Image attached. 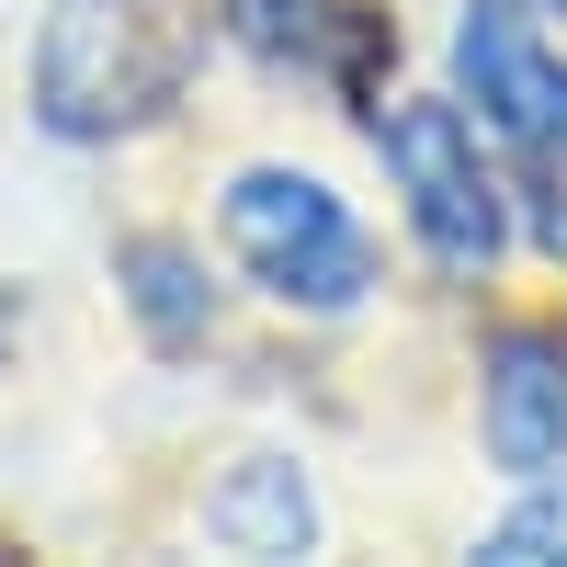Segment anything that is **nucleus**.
<instances>
[{
  "label": "nucleus",
  "mask_w": 567,
  "mask_h": 567,
  "mask_svg": "<svg viewBox=\"0 0 567 567\" xmlns=\"http://www.w3.org/2000/svg\"><path fill=\"white\" fill-rule=\"evenodd\" d=\"M194 69V23H171L159 0H58L34 34V125L69 148L136 136L182 103Z\"/></svg>",
  "instance_id": "nucleus-1"
},
{
  "label": "nucleus",
  "mask_w": 567,
  "mask_h": 567,
  "mask_svg": "<svg viewBox=\"0 0 567 567\" xmlns=\"http://www.w3.org/2000/svg\"><path fill=\"white\" fill-rule=\"evenodd\" d=\"M227 250H239V272L261 284L272 307H307V318H341L374 296V239L352 227V205L329 194L318 171H239L227 182Z\"/></svg>",
  "instance_id": "nucleus-2"
},
{
  "label": "nucleus",
  "mask_w": 567,
  "mask_h": 567,
  "mask_svg": "<svg viewBox=\"0 0 567 567\" xmlns=\"http://www.w3.org/2000/svg\"><path fill=\"white\" fill-rule=\"evenodd\" d=\"M374 148H386V182L409 194V227L432 239V261H454V272H488V261H499L511 194H499V171L477 159V125H465L454 103H398V114H374Z\"/></svg>",
  "instance_id": "nucleus-3"
},
{
  "label": "nucleus",
  "mask_w": 567,
  "mask_h": 567,
  "mask_svg": "<svg viewBox=\"0 0 567 567\" xmlns=\"http://www.w3.org/2000/svg\"><path fill=\"white\" fill-rule=\"evenodd\" d=\"M454 80H465L477 125L499 136L511 159H556V148H567V58L545 45V23L523 12V0H465V23H454Z\"/></svg>",
  "instance_id": "nucleus-4"
},
{
  "label": "nucleus",
  "mask_w": 567,
  "mask_h": 567,
  "mask_svg": "<svg viewBox=\"0 0 567 567\" xmlns=\"http://www.w3.org/2000/svg\"><path fill=\"white\" fill-rule=\"evenodd\" d=\"M216 23L239 34L261 69L318 80V91H341V103H363V91L386 80V58H398V23L352 12V0H227Z\"/></svg>",
  "instance_id": "nucleus-5"
},
{
  "label": "nucleus",
  "mask_w": 567,
  "mask_h": 567,
  "mask_svg": "<svg viewBox=\"0 0 567 567\" xmlns=\"http://www.w3.org/2000/svg\"><path fill=\"white\" fill-rule=\"evenodd\" d=\"M488 454L523 488L567 477V341H545V329L488 341Z\"/></svg>",
  "instance_id": "nucleus-6"
},
{
  "label": "nucleus",
  "mask_w": 567,
  "mask_h": 567,
  "mask_svg": "<svg viewBox=\"0 0 567 567\" xmlns=\"http://www.w3.org/2000/svg\"><path fill=\"white\" fill-rule=\"evenodd\" d=\"M205 534H216L227 556H307V545H318V499H307V477H296V454H250L239 477L205 499Z\"/></svg>",
  "instance_id": "nucleus-7"
},
{
  "label": "nucleus",
  "mask_w": 567,
  "mask_h": 567,
  "mask_svg": "<svg viewBox=\"0 0 567 567\" xmlns=\"http://www.w3.org/2000/svg\"><path fill=\"white\" fill-rule=\"evenodd\" d=\"M114 284H125V307L148 318V341H159V352L205 341L216 296H205V272H194V250H182V239H125V250H114Z\"/></svg>",
  "instance_id": "nucleus-8"
},
{
  "label": "nucleus",
  "mask_w": 567,
  "mask_h": 567,
  "mask_svg": "<svg viewBox=\"0 0 567 567\" xmlns=\"http://www.w3.org/2000/svg\"><path fill=\"white\" fill-rule=\"evenodd\" d=\"M523 216H534V239L567 261V148L556 159H523Z\"/></svg>",
  "instance_id": "nucleus-9"
}]
</instances>
